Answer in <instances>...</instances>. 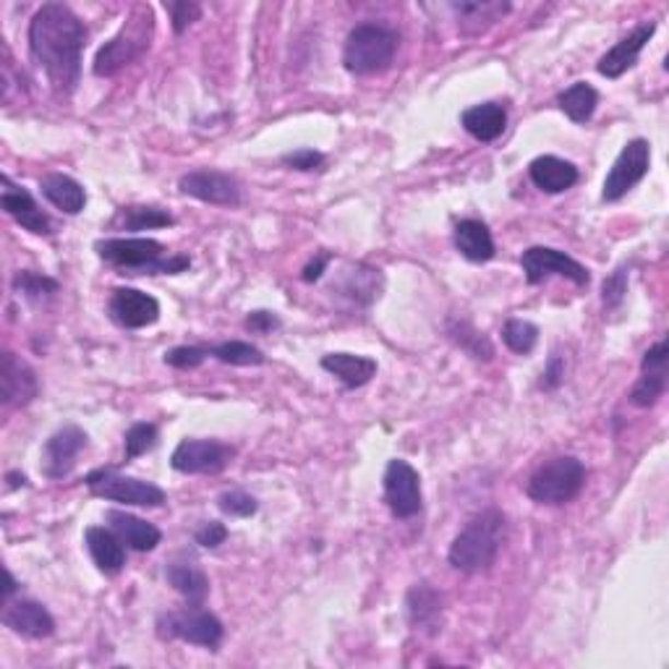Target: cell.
Here are the masks:
<instances>
[{"label": "cell", "instance_id": "6da1fadb", "mask_svg": "<svg viewBox=\"0 0 669 669\" xmlns=\"http://www.w3.org/2000/svg\"><path fill=\"white\" fill-rule=\"evenodd\" d=\"M86 30L63 3H45L30 24L32 60L45 71L56 95L69 97L82 82Z\"/></svg>", "mask_w": 669, "mask_h": 669}, {"label": "cell", "instance_id": "7a4b0ae2", "mask_svg": "<svg viewBox=\"0 0 669 669\" xmlns=\"http://www.w3.org/2000/svg\"><path fill=\"white\" fill-rule=\"evenodd\" d=\"M507 520L497 507L473 515L450 544V565L460 573H486L505 544Z\"/></svg>", "mask_w": 669, "mask_h": 669}, {"label": "cell", "instance_id": "3957f363", "mask_svg": "<svg viewBox=\"0 0 669 669\" xmlns=\"http://www.w3.org/2000/svg\"><path fill=\"white\" fill-rule=\"evenodd\" d=\"M97 257L131 275H178L191 267L186 254H167L155 238H105L95 244Z\"/></svg>", "mask_w": 669, "mask_h": 669}, {"label": "cell", "instance_id": "277c9868", "mask_svg": "<svg viewBox=\"0 0 669 669\" xmlns=\"http://www.w3.org/2000/svg\"><path fill=\"white\" fill-rule=\"evenodd\" d=\"M152 32H155V16H152L150 5L131 9L129 19L120 26L118 35L97 50L92 71H95L97 77H116L120 69L131 66L133 60H139L150 50Z\"/></svg>", "mask_w": 669, "mask_h": 669}, {"label": "cell", "instance_id": "5b68a950", "mask_svg": "<svg viewBox=\"0 0 669 669\" xmlns=\"http://www.w3.org/2000/svg\"><path fill=\"white\" fill-rule=\"evenodd\" d=\"M395 52H398V35L392 30L379 24H361L345 39L343 63L356 77H369L390 69Z\"/></svg>", "mask_w": 669, "mask_h": 669}, {"label": "cell", "instance_id": "8992f818", "mask_svg": "<svg viewBox=\"0 0 669 669\" xmlns=\"http://www.w3.org/2000/svg\"><path fill=\"white\" fill-rule=\"evenodd\" d=\"M586 484V466L573 455H558L547 460L528 479L526 494L539 505H565L578 497Z\"/></svg>", "mask_w": 669, "mask_h": 669}, {"label": "cell", "instance_id": "52a82bcc", "mask_svg": "<svg viewBox=\"0 0 669 669\" xmlns=\"http://www.w3.org/2000/svg\"><path fill=\"white\" fill-rule=\"evenodd\" d=\"M157 635L165 641H184L202 648H218L223 644L225 627L215 614L202 605H189L184 610L165 612L157 618Z\"/></svg>", "mask_w": 669, "mask_h": 669}, {"label": "cell", "instance_id": "ba28073f", "mask_svg": "<svg viewBox=\"0 0 669 669\" xmlns=\"http://www.w3.org/2000/svg\"><path fill=\"white\" fill-rule=\"evenodd\" d=\"M90 492L95 497L120 502V505L137 507H160L165 502V492L152 481H142L133 477H124L116 468H97L84 479Z\"/></svg>", "mask_w": 669, "mask_h": 669}, {"label": "cell", "instance_id": "9c48e42d", "mask_svg": "<svg viewBox=\"0 0 669 669\" xmlns=\"http://www.w3.org/2000/svg\"><path fill=\"white\" fill-rule=\"evenodd\" d=\"M648 165H652V144L646 139H633L622 146V152L614 160L610 173L605 178L601 199L605 202H620L627 191L635 189L646 178Z\"/></svg>", "mask_w": 669, "mask_h": 669}, {"label": "cell", "instance_id": "30bf717a", "mask_svg": "<svg viewBox=\"0 0 669 669\" xmlns=\"http://www.w3.org/2000/svg\"><path fill=\"white\" fill-rule=\"evenodd\" d=\"M520 267H524L528 285L544 283L552 275L573 280L575 285H588V280H591L588 270L578 259L567 257L565 251L550 249V246H531V249H526L524 257H520Z\"/></svg>", "mask_w": 669, "mask_h": 669}, {"label": "cell", "instance_id": "8fae6325", "mask_svg": "<svg viewBox=\"0 0 669 669\" xmlns=\"http://www.w3.org/2000/svg\"><path fill=\"white\" fill-rule=\"evenodd\" d=\"M385 502L395 518L408 520L421 513V477L408 460L395 458L387 463L385 471Z\"/></svg>", "mask_w": 669, "mask_h": 669}, {"label": "cell", "instance_id": "7c38bea8", "mask_svg": "<svg viewBox=\"0 0 669 669\" xmlns=\"http://www.w3.org/2000/svg\"><path fill=\"white\" fill-rule=\"evenodd\" d=\"M178 189L186 197L199 199L204 204H218V207H238L240 204V184L236 176L223 171H191L186 176H180Z\"/></svg>", "mask_w": 669, "mask_h": 669}, {"label": "cell", "instance_id": "4fadbf2b", "mask_svg": "<svg viewBox=\"0 0 669 669\" xmlns=\"http://www.w3.org/2000/svg\"><path fill=\"white\" fill-rule=\"evenodd\" d=\"M233 455L236 450L220 439H184L173 450L171 466L178 473H220L231 463Z\"/></svg>", "mask_w": 669, "mask_h": 669}, {"label": "cell", "instance_id": "5bb4252c", "mask_svg": "<svg viewBox=\"0 0 669 669\" xmlns=\"http://www.w3.org/2000/svg\"><path fill=\"white\" fill-rule=\"evenodd\" d=\"M110 319L126 330H142L160 319V304L150 293L137 287H116L108 301Z\"/></svg>", "mask_w": 669, "mask_h": 669}, {"label": "cell", "instance_id": "9a60e30c", "mask_svg": "<svg viewBox=\"0 0 669 669\" xmlns=\"http://www.w3.org/2000/svg\"><path fill=\"white\" fill-rule=\"evenodd\" d=\"M86 432L79 426H63L43 447V473L48 479H66L77 466L79 453L86 447Z\"/></svg>", "mask_w": 669, "mask_h": 669}, {"label": "cell", "instance_id": "2e32d148", "mask_svg": "<svg viewBox=\"0 0 669 669\" xmlns=\"http://www.w3.org/2000/svg\"><path fill=\"white\" fill-rule=\"evenodd\" d=\"M667 359H669V348L667 340H659L657 345L648 348L644 353V361H641V379L635 383L631 390V403L638 408H652L659 403L661 395L667 392Z\"/></svg>", "mask_w": 669, "mask_h": 669}, {"label": "cell", "instance_id": "e0dca14e", "mask_svg": "<svg viewBox=\"0 0 669 669\" xmlns=\"http://www.w3.org/2000/svg\"><path fill=\"white\" fill-rule=\"evenodd\" d=\"M0 204L9 215L16 220L24 231L35 233V236H52V223L50 218L39 210L30 191L16 186L9 176H3V191H0Z\"/></svg>", "mask_w": 669, "mask_h": 669}, {"label": "cell", "instance_id": "ac0fdd59", "mask_svg": "<svg viewBox=\"0 0 669 669\" xmlns=\"http://www.w3.org/2000/svg\"><path fill=\"white\" fill-rule=\"evenodd\" d=\"M3 625L24 638H48L56 633V620L35 599H5Z\"/></svg>", "mask_w": 669, "mask_h": 669}, {"label": "cell", "instance_id": "d6986e66", "mask_svg": "<svg viewBox=\"0 0 669 669\" xmlns=\"http://www.w3.org/2000/svg\"><path fill=\"white\" fill-rule=\"evenodd\" d=\"M654 35H657V24L654 22L635 26L631 35L622 37L610 52H605V56L599 58L597 71L607 79H620L622 73L631 71L633 66L638 63V56L644 52L648 39H652Z\"/></svg>", "mask_w": 669, "mask_h": 669}, {"label": "cell", "instance_id": "ffe728a7", "mask_svg": "<svg viewBox=\"0 0 669 669\" xmlns=\"http://www.w3.org/2000/svg\"><path fill=\"white\" fill-rule=\"evenodd\" d=\"M39 383L37 374L32 372V366H26L22 359H16V353L5 351L3 353V369H0V398L3 406H26L37 398Z\"/></svg>", "mask_w": 669, "mask_h": 669}, {"label": "cell", "instance_id": "44dd1931", "mask_svg": "<svg viewBox=\"0 0 669 669\" xmlns=\"http://www.w3.org/2000/svg\"><path fill=\"white\" fill-rule=\"evenodd\" d=\"M383 272L374 270L369 265H353L340 275L332 291L356 306H372L379 298V293H383Z\"/></svg>", "mask_w": 669, "mask_h": 669}, {"label": "cell", "instance_id": "7402d4cb", "mask_svg": "<svg viewBox=\"0 0 669 669\" xmlns=\"http://www.w3.org/2000/svg\"><path fill=\"white\" fill-rule=\"evenodd\" d=\"M408 620L416 631H424L430 635H437L443 631V594L430 584H416L408 591L406 599Z\"/></svg>", "mask_w": 669, "mask_h": 669}, {"label": "cell", "instance_id": "603a6c76", "mask_svg": "<svg viewBox=\"0 0 669 669\" xmlns=\"http://www.w3.org/2000/svg\"><path fill=\"white\" fill-rule=\"evenodd\" d=\"M105 520H108V526L133 552H152L160 541H163L160 528L152 526L150 520L139 518V515H131L126 510H108L105 513Z\"/></svg>", "mask_w": 669, "mask_h": 669}, {"label": "cell", "instance_id": "cb8c5ba5", "mask_svg": "<svg viewBox=\"0 0 669 669\" xmlns=\"http://www.w3.org/2000/svg\"><path fill=\"white\" fill-rule=\"evenodd\" d=\"M84 541H86V550H90L92 554V560H95V565L105 575H118L120 571H124L126 547H124V539H120L113 528L90 526L84 531Z\"/></svg>", "mask_w": 669, "mask_h": 669}, {"label": "cell", "instance_id": "d4e9b609", "mask_svg": "<svg viewBox=\"0 0 669 669\" xmlns=\"http://www.w3.org/2000/svg\"><path fill=\"white\" fill-rule=\"evenodd\" d=\"M528 176H531L533 186L547 193H562L573 189L578 184V167L567 160H560L554 155H541L528 165Z\"/></svg>", "mask_w": 669, "mask_h": 669}, {"label": "cell", "instance_id": "484cf974", "mask_svg": "<svg viewBox=\"0 0 669 669\" xmlns=\"http://www.w3.org/2000/svg\"><path fill=\"white\" fill-rule=\"evenodd\" d=\"M453 11L458 16L463 35H481L510 11V3H502V0H460V3H453Z\"/></svg>", "mask_w": 669, "mask_h": 669}, {"label": "cell", "instance_id": "4316f807", "mask_svg": "<svg viewBox=\"0 0 669 669\" xmlns=\"http://www.w3.org/2000/svg\"><path fill=\"white\" fill-rule=\"evenodd\" d=\"M167 584L184 597L189 605H204V599L210 597V578L197 562L191 560H173L167 565Z\"/></svg>", "mask_w": 669, "mask_h": 669}, {"label": "cell", "instance_id": "83f0119b", "mask_svg": "<svg viewBox=\"0 0 669 669\" xmlns=\"http://www.w3.org/2000/svg\"><path fill=\"white\" fill-rule=\"evenodd\" d=\"M322 369L338 377L345 387L356 390V387L372 383V377L377 374V361L356 356V353H327L322 359Z\"/></svg>", "mask_w": 669, "mask_h": 669}, {"label": "cell", "instance_id": "f1b7e54d", "mask_svg": "<svg viewBox=\"0 0 669 669\" xmlns=\"http://www.w3.org/2000/svg\"><path fill=\"white\" fill-rule=\"evenodd\" d=\"M455 249L463 254L468 262H490L494 257L492 231L481 220H460L455 225Z\"/></svg>", "mask_w": 669, "mask_h": 669}, {"label": "cell", "instance_id": "f546056e", "mask_svg": "<svg viewBox=\"0 0 669 669\" xmlns=\"http://www.w3.org/2000/svg\"><path fill=\"white\" fill-rule=\"evenodd\" d=\"M39 189H43V197L48 199L52 207H58L60 212H66V215H79L86 204L84 186L71 176H63V173L45 176L39 180Z\"/></svg>", "mask_w": 669, "mask_h": 669}, {"label": "cell", "instance_id": "4dcf8cb0", "mask_svg": "<svg viewBox=\"0 0 669 669\" xmlns=\"http://www.w3.org/2000/svg\"><path fill=\"white\" fill-rule=\"evenodd\" d=\"M460 124H463V129L471 133L473 139H479V142H494V139H500L502 131H505L507 110L502 108L500 103L473 105V108H468L463 116H460Z\"/></svg>", "mask_w": 669, "mask_h": 669}, {"label": "cell", "instance_id": "1f68e13d", "mask_svg": "<svg viewBox=\"0 0 669 669\" xmlns=\"http://www.w3.org/2000/svg\"><path fill=\"white\" fill-rule=\"evenodd\" d=\"M558 105L567 118L575 120V124H586V120H591L594 110H597L599 92L588 82H575L558 97Z\"/></svg>", "mask_w": 669, "mask_h": 669}, {"label": "cell", "instance_id": "d6a6232c", "mask_svg": "<svg viewBox=\"0 0 669 669\" xmlns=\"http://www.w3.org/2000/svg\"><path fill=\"white\" fill-rule=\"evenodd\" d=\"M116 223L124 225V231H150V227L173 225L176 220H173L171 212L160 210V207L133 204V207H124V210L118 212Z\"/></svg>", "mask_w": 669, "mask_h": 669}, {"label": "cell", "instance_id": "836d02e7", "mask_svg": "<svg viewBox=\"0 0 669 669\" xmlns=\"http://www.w3.org/2000/svg\"><path fill=\"white\" fill-rule=\"evenodd\" d=\"M210 356H215L218 361H223V364H231V366L265 364V353L259 351L257 345L244 343V340H227V343L210 348Z\"/></svg>", "mask_w": 669, "mask_h": 669}, {"label": "cell", "instance_id": "e575fe53", "mask_svg": "<svg viewBox=\"0 0 669 669\" xmlns=\"http://www.w3.org/2000/svg\"><path fill=\"white\" fill-rule=\"evenodd\" d=\"M502 340H505V345L510 348L513 353L528 356L539 343V327L533 322H526V319H507L505 327H502Z\"/></svg>", "mask_w": 669, "mask_h": 669}, {"label": "cell", "instance_id": "d590c367", "mask_svg": "<svg viewBox=\"0 0 669 669\" xmlns=\"http://www.w3.org/2000/svg\"><path fill=\"white\" fill-rule=\"evenodd\" d=\"M450 338L460 348H463V351L471 353L473 359L492 361V356H494V348H492L490 340H486L479 330H473V327L468 322H453L450 325Z\"/></svg>", "mask_w": 669, "mask_h": 669}, {"label": "cell", "instance_id": "8d00e7d4", "mask_svg": "<svg viewBox=\"0 0 669 669\" xmlns=\"http://www.w3.org/2000/svg\"><path fill=\"white\" fill-rule=\"evenodd\" d=\"M157 437H160L157 426L150 424V421H139V424H133L124 437L126 460H133V458H139V455L150 453L152 447L157 445Z\"/></svg>", "mask_w": 669, "mask_h": 669}, {"label": "cell", "instance_id": "74e56055", "mask_svg": "<svg viewBox=\"0 0 669 669\" xmlns=\"http://www.w3.org/2000/svg\"><path fill=\"white\" fill-rule=\"evenodd\" d=\"M58 280H52L48 275H43V272H16V278H13V291L24 293L26 298H43V296H52V293H58Z\"/></svg>", "mask_w": 669, "mask_h": 669}, {"label": "cell", "instance_id": "f35d334b", "mask_svg": "<svg viewBox=\"0 0 669 669\" xmlns=\"http://www.w3.org/2000/svg\"><path fill=\"white\" fill-rule=\"evenodd\" d=\"M218 507L225 515H231V518H251V515L259 510L257 500H254L251 494H246L240 490H231V492L220 494Z\"/></svg>", "mask_w": 669, "mask_h": 669}, {"label": "cell", "instance_id": "ab89813d", "mask_svg": "<svg viewBox=\"0 0 669 669\" xmlns=\"http://www.w3.org/2000/svg\"><path fill=\"white\" fill-rule=\"evenodd\" d=\"M207 356H210V348L176 345L165 351V364L173 366V369H197V366L204 364Z\"/></svg>", "mask_w": 669, "mask_h": 669}, {"label": "cell", "instance_id": "60d3db41", "mask_svg": "<svg viewBox=\"0 0 669 669\" xmlns=\"http://www.w3.org/2000/svg\"><path fill=\"white\" fill-rule=\"evenodd\" d=\"M165 11L171 13L173 32H176V35H184V32L202 16V5L193 3V0H173V3H165Z\"/></svg>", "mask_w": 669, "mask_h": 669}, {"label": "cell", "instance_id": "b9f144b4", "mask_svg": "<svg viewBox=\"0 0 669 669\" xmlns=\"http://www.w3.org/2000/svg\"><path fill=\"white\" fill-rule=\"evenodd\" d=\"M627 293V267H618V270L612 272V275L605 278V283H601V304L607 306V309H618V306L625 301Z\"/></svg>", "mask_w": 669, "mask_h": 669}, {"label": "cell", "instance_id": "7bdbcfd3", "mask_svg": "<svg viewBox=\"0 0 669 669\" xmlns=\"http://www.w3.org/2000/svg\"><path fill=\"white\" fill-rule=\"evenodd\" d=\"M325 163H327V157L317 150H296V152H287V155H283V165L291 167V171H301V173L322 171Z\"/></svg>", "mask_w": 669, "mask_h": 669}, {"label": "cell", "instance_id": "ee69618b", "mask_svg": "<svg viewBox=\"0 0 669 669\" xmlns=\"http://www.w3.org/2000/svg\"><path fill=\"white\" fill-rule=\"evenodd\" d=\"M225 539H227V526L220 524V520H210V524L197 528V533H193V541H197L199 547H204V550H218Z\"/></svg>", "mask_w": 669, "mask_h": 669}, {"label": "cell", "instance_id": "f6af8a7d", "mask_svg": "<svg viewBox=\"0 0 669 669\" xmlns=\"http://www.w3.org/2000/svg\"><path fill=\"white\" fill-rule=\"evenodd\" d=\"M562 377H565V359L554 353L544 374H541V387H544V390H558L562 385Z\"/></svg>", "mask_w": 669, "mask_h": 669}, {"label": "cell", "instance_id": "bcb514c9", "mask_svg": "<svg viewBox=\"0 0 669 669\" xmlns=\"http://www.w3.org/2000/svg\"><path fill=\"white\" fill-rule=\"evenodd\" d=\"M246 327H249L251 332H272L275 327H280V319L275 312H251L249 317H246Z\"/></svg>", "mask_w": 669, "mask_h": 669}, {"label": "cell", "instance_id": "7dc6e473", "mask_svg": "<svg viewBox=\"0 0 669 669\" xmlns=\"http://www.w3.org/2000/svg\"><path fill=\"white\" fill-rule=\"evenodd\" d=\"M330 259L332 257L327 251L317 254V259H312V262L304 267V275H301L304 278V283H317V280L322 278V272L327 270V265H330Z\"/></svg>", "mask_w": 669, "mask_h": 669}]
</instances>
